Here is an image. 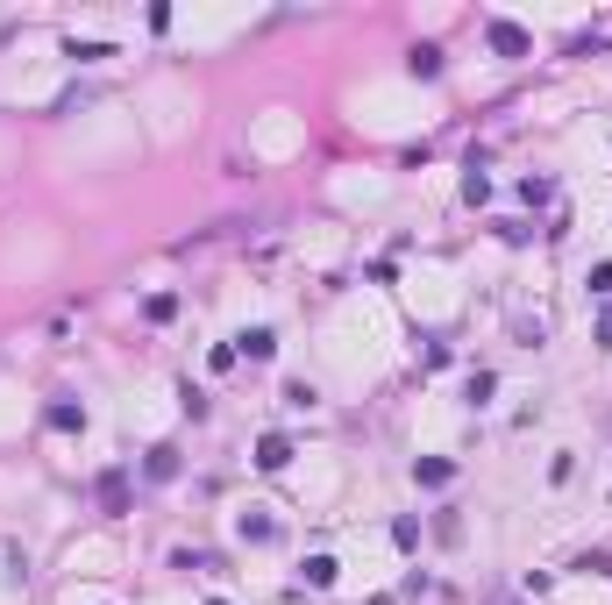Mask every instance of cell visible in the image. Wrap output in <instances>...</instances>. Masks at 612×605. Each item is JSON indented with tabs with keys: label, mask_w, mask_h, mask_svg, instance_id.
<instances>
[{
	"label": "cell",
	"mask_w": 612,
	"mask_h": 605,
	"mask_svg": "<svg viewBox=\"0 0 612 605\" xmlns=\"http://www.w3.org/2000/svg\"><path fill=\"white\" fill-rule=\"evenodd\" d=\"M485 43H492L499 57H527V50H534V36H527L520 22H506V14H492V22H485Z\"/></svg>",
	"instance_id": "1"
},
{
	"label": "cell",
	"mask_w": 612,
	"mask_h": 605,
	"mask_svg": "<svg viewBox=\"0 0 612 605\" xmlns=\"http://www.w3.org/2000/svg\"><path fill=\"white\" fill-rule=\"evenodd\" d=\"M93 492H101V513H107V520H121V513H128V470H101V485H93Z\"/></svg>",
	"instance_id": "2"
},
{
	"label": "cell",
	"mask_w": 612,
	"mask_h": 605,
	"mask_svg": "<svg viewBox=\"0 0 612 605\" xmlns=\"http://www.w3.org/2000/svg\"><path fill=\"white\" fill-rule=\"evenodd\" d=\"M235 356H249V364H271V356H278V335H271V328H249V335H235Z\"/></svg>",
	"instance_id": "3"
},
{
	"label": "cell",
	"mask_w": 612,
	"mask_h": 605,
	"mask_svg": "<svg viewBox=\"0 0 612 605\" xmlns=\"http://www.w3.org/2000/svg\"><path fill=\"white\" fill-rule=\"evenodd\" d=\"M143 478H150V485H171V478H179V449H171V442H157V449L143 456Z\"/></svg>",
	"instance_id": "4"
},
{
	"label": "cell",
	"mask_w": 612,
	"mask_h": 605,
	"mask_svg": "<svg viewBox=\"0 0 612 605\" xmlns=\"http://www.w3.org/2000/svg\"><path fill=\"white\" fill-rule=\"evenodd\" d=\"M43 420H50L57 434H79V427H86V406H79V399H50V413H43Z\"/></svg>",
	"instance_id": "5"
},
{
	"label": "cell",
	"mask_w": 612,
	"mask_h": 605,
	"mask_svg": "<svg viewBox=\"0 0 612 605\" xmlns=\"http://www.w3.org/2000/svg\"><path fill=\"white\" fill-rule=\"evenodd\" d=\"M285 463H293V442L285 434H264L257 442V470H285Z\"/></svg>",
	"instance_id": "6"
},
{
	"label": "cell",
	"mask_w": 612,
	"mask_h": 605,
	"mask_svg": "<svg viewBox=\"0 0 612 605\" xmlns=\"http://www.w3.org/2000/svg\"><path fill=\"white\" fill-rule=\"evenodd\" d=\"M413 478H420L427 492H442V485L456 478V463H449V456H427V463H413Z\"/></svg>",
	"instance_id": "7"
},
{
	"label": "cell",
	"mask_w": 612,
	"mask_h": 605,
	"mask_svg": "<svg viewBox=\"0 0 612 605\" xmlns=\"http://www.w3.org/2000/svg\"><path fill=\"white\" fill-rule=\"evenodd\" d=\"M242 541H278V520L271 513H242Z\"/></svg>",
	"instance_id": "8"
},
{
	"label": "cell",
	"mask_w": 612,
	"mask_h": 605,
	"mask_svg": "<svg viewBox=\"0 0 612 605\" xmlns=\"http://www.w3.org/2000/svg\"><path fill=\"white\" fill-rule=\"evenodd\" d=\"M306 584L328 592V584H335V556H306Z\"/></svg>",
	"instance_id": "9"
},
{
	"label": "cell",
	"mask_w": 612,
	"mask_h": 605,
	"mask_svg": "<svg viewBox=\"0 0 612 605\" xmlns=\"http://www.w3.org/2000/svg\"><path fill=\"white\" fill-rule=\"evenodd\" d=\"M520 200H527V206H548V200H555V186H548V179H520Z\"/></svg>",
	"instance_id": "10"
},
{
	"label": "cell",
	"mask_w": 612,
	"mask_h": 605,
	"mask_svg": "<svg viewBox=\"0 0 612 605\" xmlns=\"http://www.w3.org/2000/svg\"><path fill=\"white\" fill-rule=\"evenodd\" d=\"M143 313H150V320H157V328H164V320H171V313H179V300H171V293H150V300H143Z\"/></svg>",
	"instance_id": "11"
},
{
	"label": "cell",
	"mask_w": 612,
	"mask_h": 605,
	"mask_svg": "<svg viewBox=\"0 0 612 605\" xmlns=\"http://www.w3.org/2000/svg\"><path fill=\"white\" fill-rule=\"evenodd\" d=\"M413 72H420V79H434V72H442V50H434V43H420V50H413Z\"/></svg>",
	"instance_id": "12"
},
{
	"label": "cell",
	"mask_w": 612,
	"mask_h": 605,
	"mask_svg": "<svg viewBox=\"0 0 612 605\" xmlns=\"http://www.w3.org/2000/svg\"><path fill=\"white\" fill-rule=\"evenodd\" d=\"M65 57H79V65H93V57H114V50H107V43H79V36H72V43H65Z\"/></svg>",
	"instance_id": "13"
},
{
	"label": "cell",
	"mask_w": 612,
	"mask_h": 605,
	"mask_svg": "<svg viewBox=\"0 0 612 605\" xmlns=\"http://www.w3.org/2000/svg\"><path fill=\"white\" fill-rule=\"evenodd\" d=\"M463 200L485 206V200H492V179H485V171H470V179H463Z\"/></svg>",
	"instance_id": "14"
},
{
	"label": "cell",
	"mask_w": 612,
	"mask_h": 605,
	"mask_svg": "<svg viewBox=\"0 0 612 605\" xmlns=\"http://www.w3.org/2000/svg\"><path fill=\"white\" fill-rule=\"evenodd\" d=\"M492 385H499L492 371H470V406H485V399H492Z\"/></svg>",
	"instance_id": "15"
},
{
	"label": "cell",
	"mask_w": 612,
	"mask_h": 605,
	"mask_svg": "<svg viewBox=\"0 0 612 605\" xmlns=\"http://www.w3.org/2000/svg\"><path fill=\"white\" fill-rule=\"evenodd\" d=\"M392 541H399V548H413V541H420V520H413V513H407V520H392Z\"/></svg>",
	"instance_id": "16"
},
{
	"label": "cell",
	"mask_w": 612,
	"mask_h": 605,
	"mask_svg": "<svg viewBox=\"0 0 612 605\" xmlns=\"http://www.w3.org/2000/svg\"><path fill=\"white\" fill-rule=\"evenodd\" d=\"M285 406H300V413H306V406H313V385H306V378H293V385H285Z\"/></svg>",
	"instance_id": "17"
},
{
	"label": "cell",
	"mask_w": 612,
	"mask_h": 605,
	"mask_svg": "<svg viewBox=\"0 0 612 605\" xmlns=\"http://www.w3.org/2000/svg\"><path fill=\"white\" fill-rule=\"evenodd\" d=\"M599 349H612V306L599 313Z\"/></svg>",
	"instance_id": "18"
},
{
	"label": "cell",
	"mask_w": 612,
	"mask_h": 605,
	"mask_svg": "<svg viewBox=\"0 0 612 605\" xmlns=\"http://www.w3.org/2000/svg\"><path fill=\"white\" fill-rule=\"evenodd\" d=\"M206 605H221V599H206Z\"/></svg>",
	"instance_id": "19"
},
{
	"label": "cell",
	"mask_w": 612,
	"mask_h": 605,
	"mask_svg": "<svg viewBox=\"0 0 612 605\" xmlns=\"http://www.w3.org/2000/svg\"><path fill=\"white\" fill-rule=\"evenodd\" d=\"M506 605H512V599H506Z\"/></svg>",
	"instance_id": "20"
}]
</instances>
